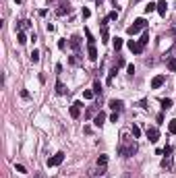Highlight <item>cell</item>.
I'll return each mask as SVG.
<instances>
[{
	"instance_id": "cell-28",
	"label": "cell",
	"mask_w": 176,
	"mask_h": 178,
	"mask_svg": "<svg viewBox=\"0 0 176 178\" xmlns=\"http://www.w3.org/2000/svg\"><path fill=\"white\" fill-rule=\"evenodd\" d=\"M108 19H110V21H116L118 19V11H112L110 15H108Z\"/></svg>"
},
{
	"instance_id": "cell-40",
	"label": "cell",
	"mask_w": 176,
	"mask_h": 178,
	"mask_svg": "<svg viewBox=\"0 0 176 178\" xmlns=\"http://www.w3.org/2000/svg\"><path fill=\"white\" fill-rule=\"evenodd\" d=\"M97 178H100V176H97Z\"/></svg>"
},
{
	"instance_id": "cell-1",
	"label": "cell",
	"mask_w": 176,
	"mask_h": 178,
	"mask_svg": "<svg viewBox=\"0 0 176 178\" xmlns=\"http://www.w3.org/2000/svg\"><path fill=\"white\" fill-rule=\"evenodd\" d=\"M147 27V21L143 19V17H139V19H135V23L129 25V29H127V33L129 35H135V33H139L141 29H145Z\"/></svg>"
},
{
	"instance_id": "cell-19",
	"label": "cell",
	"mask_w": 176,
	"mask_h": 178,
	"mask_svg": "<svg viewBox=\"0 0 176 178\" xmlns=\"http://www.w3.org/2000/svg\"><path fill=\"white\" fill-rule=\"evenodd\" d=\"M56 93H58V95H64V93H66V89H64V85L60 83V81H58V83H56Z\"/></svg>"
},
{
	"instance_id": "cell-30",
	"label": "cell",
	"mask_w": 176,
	"mask_h": 178,
	"mask_svg": "<svg viewBox=\"0 0 176 178\" xmlns=\"http://www.w3.org/2000/svg\"><path fill=\"white\" fill-rule=\"evenodd\" d=\"M114 75H116V69H112V71H110V75H108V83H112V81H114Z\"/></svg>"
},
{
	"instance_id": "cell-16",
	"label": "cell",
	"mask_w": 176,
	"mask_h": 178,
	"mask_svg": "<svg viewBox=\"0 0 176 178\" xmlns=\"http://www.w3.org/2000/svg\"><path fill=\"white\" fill-rule=\"evenodd\" d=\"M168 71H170V72H176V58H170V60H168Z\"/></svg>"
},
{
	"instance_id": "cell-13",
	"label": "cell",
	"mask_w": 176,
	"mask_h": 178,
	"mask_svg": "<svg viewBox=\"0 0 176 178\" xmlns=\"http://www.w3.org/2000/svg\"><path fill=\"white\" fill-rule=\"evenodd\" d=\"M160 104H162V110H170V108H172V99H170V97H164Z\"/></svg>"
},
{
	"instance_id": "cell-26",
	"label": "cell",
	"mask_w": 176,
	"mask_h": 178,
	"mask_svg": "<svg viewBox=\"0 0 176 178\" xmlns=\"http://www.w3.org/2000/svg\"><path fill=\"white\" fill-rule=\"evenodd\" d=\"M122 48V39L120 37H114V50H120Z\"/></svg>"
},
{
	"instance_id": "cell-18",
	"label": "cell",
	"mask_w": 176,
	"mask_h": 178,
	"mask_svg": "<svg viewBox=\"0 0 176 178\" xmlns=\"http://www.w3.org/2000/svg\"><path fill=\"white\" fill-rule=\"evenodd\" d=\"M155 11H157V4H153V2H149V4L145 6V12H147V15H149V12H155Z\"/></svg>"
},
{
	"instance_id": "cell-33",
	"label": "cell",
	"mask_w": 176,
	"mask_h": 178,
	"mask_svg": "<svg viewBox=\"0 0 176 178\" xmlns=\"http://www.w3.org/2000/svg\"><path fill=\"white\" fill-rule=\"evenodd\" d=\"M162 153H164V155H170V153H172V147H170V145H166V147H164V151H162Z\"/></svg>"
},
{
	"instance_id": "cell-12",
	"label": "cell",
	"mask_w": 176,
	"mask_h": 178,
	"mask_svg": "<svg viewBox=\"0 0 176 178\" xmlns=\"http://www.w3.org/2000/svg\"><path fill=\"white\" fill-rule=\"evenodd\" d=\"M108 166V155H100L97 157V168H106Z\"/></svg>"
},
{
	"instance_id": "cell-8",
	"label": "cell",
	"mask_w": 176,
	"mask_h": 178,
	"mask_svg": "<svg viewBox=\"0 0 176 178\" xmlns=\"http://www.w3.org/2000/svg\"><path fill=\"white\" fill-rule=\"evenodd\" d=\"M157 12H160L162 17H166V12H168V2H166V0H160V2H157Z\"/></svg>"
},
{
	"instance_id": "cell-2",
	"label": "cell",
	"mask_w": 176,
	"mask_h": 178,
	"mask_svg": "<svg viewBox=\"0 0 176 178\" xmlns=\"http://www.w3.org/2000/svg\"><path fill=\"white\" fill-rule=\"evenodd\" d=\"M64 162V153L58 151V153H54L52 157H48V168H54V166H60Z\"/></svg>"
},
{
	"instance_id": "cell-34",
	"label": "cell",
	"mask_w": 176,
	"mask_h": 178,
	"mask_svg": "<svg viewBox=\"0 0 176 178\" xmlns=\"http://www.w3.org/2000/svg\"><path fill=\"white\" fill-rule=\"evenodd\" d=\"M58 48H60V50H66V42H64V39H60V42H58Z\"/></svg>"
},
{
	"instance_id": "cell-23",
	"label": "cell",
	"mask_w": 176,
	"mask_h": 178,
	"mask_svg": "<svg viewBox=\"0 0 176 178\" xmlns=\"http://www.w3.org/2000/svg\"><path fill=\"white\" fill-rule=\"evenodd\" d=\"M31 62H33V64H37V62H39V52H37V50H33V52H31Z\"/></svg>"
},
{
	"instance_id": "cell-4",
	"label": "cell",
	"mask_w": 176,
	"mask_h": 178,
	"mask_svg": "<svg viewBox=\"0 0 176 178\" xmlns=\"http://www.w3.org/2000/svg\"><path fill=\"white\" fill-rule=\"evenodd\" d=\"M164 83H166V77H164V75H155V77L151 79V89H160Z\"/></svg>"
},
{
	"instance_id": "cell-29",
	"label": "cell",
	"mask_w": 176,
	"mask_h": 178,
	"mask_svg": "<svg viewBox=\"0 0 176 178\" xmlns=\"http://www.w3.org/2000/svg\"><path fill=\"white\" fill-rule=\"evenodd\" d=\"M93 91H89V89H87V91H83V97H85V99H91V97H93Z\"/></svg>"
},
{
	"instance_id": "cell-5",
	"label": "cell",
	"mask_w": 176,
	"mask_h": 178,
	"mask_svg": "<svg viewBox=\"0 0 176 178\" xmlns=\"http://www.w3.org/2000/svg\"><path fill=\"white\" fill-rule=\"evenodd\" d=\"M81 108H83V104L81 102H75V104H73V106H70V116H73V118H79V116H81Z\"/></svg>"
},
{
	"instance_id": "cell-6",
	"label": "cell",
	"mask_w": 176,
	"mask_h": 178,
	"mask_svg": "<svg viewBox=\"0 0 176 178\" xmlns=\"http://www.w3.org/2000/svg\"><path fill=\"white\" fill-rule=\"evenodd\" d=\"M129 50L135 52V54H141L143 52V46H141L139 42H135V39H129Z\"/></svg>"
},
{
	"instance_id": "cell-24",
	"label": "cell",
	"mask_w": 176,
	"mask_h": 178,
	"mask_svg": "<svg viewBox=\"0 0 176 178\" xmlns=\"http://www.w3.org/2000/svg\"><path fill=\"white\" fill-rule=\"evenodd\" d=\"M168 131H170V135H174V133H176V120H170V124H168Z\"/></svg>"
},
{
	"instance_id": "cell-11",
	"label": "cell",
	"mask_w": 176,
	"mask_h": 178,
	"mask_svg": "<svg viewBox=\"0 0 176 178\" xmlns=\"http://www.w3.org/2000/svg\"><path fill=\"white\" fill-rule=\"evenodd\" d=\"M87 54H89V60H97V50H95V46L87 48Z\"/></svg>"
},
{
	"instance_id": "cell-37",
	"label": "cell",
	"mask_w": 176,
	"mask_h": 178,
	"mask_svg": "<svg viewBox=\"0 0 176 178\" xmlns=\"http://www.w3.org/2000/svg\"><path fill=\"white\" fill-rule=\"evenodd\" d=\"M110 120H112V122H116V120H118V112H114V114L110 116Z\"/></svg>"
},
{
	"instance_id": "cell-35",
	"label": "cell",
	"mask_w": 176,
	"mask_h": 178,
	"mask_svg": "<svg viewBox=\"0 0 176 178\" xmlns=\"http://www.w3.org/2000/svg\"><path fill=\"white\" fill-rule=\"evenodd\" d=\"M120 66H124V58H118L116 60V69H120Z\"/></svg>"
},
{
	"instance_id": "cell-17",
	"label": "cell",
	"mask_w": 176,
	"mask_h": 178,
	"mask_svg": "<svg viewBox=\"0 0 176 178\" xmlns=\"http://www.w3.org/2000/svg\"><path fill=\"white\" fill-rule=\"evenodd\" d=\"M85 35H87V44H89V46H95V39H93V35H91L89 29H85Z\"/></svg>"
},
{
	"instance_id": "cell-22",
	"label": "cell",
	"mask_w": 176,
	"mask_h": 178,
	"mask_svg": "<svg viewBox=\"0 0 176 178\" xmlns=\"http://www.w3.org/2000/svg\"><path fill=\"white\" fill-rule=\"evenodd\" d=\"M162 166H164V168H172V160H170V155H166L164 160H162Z\"/></svg>"
},
{
	"instance_id": "cell-7",
	"label": "cell",
	"mask_w": 176,
	"mask_h": 178,
	"mask_svg": "<svg viewBox=\"0 0 176 178\" xmlns=\"http://www.w3.org/2000/svg\"><path fill=\"white\" fill-rule=\"evenodd\" d=\"M104 122H106V114H104V112H97V114H95V118H93V124L100 129Z\"/></svg>"
},
{
	"instance_id": "cell-36",
	"label": "cell",
	"mask_w": 176,
	"mask_h": 178,
	"mask_svg": "<svg viewBox=\"0 0 176 178\" xmlns=\"http://www.w3.org/2000/svg\"><path fill=\"white\" fill-rule=\"evenodd\" d=\"M127 72H129V75H135V66L129 64V66H127Z\"/></svg>"
},
{
	"instance_id": "cell-15",
	"label": "cell",
	"mask_w": 176,
	"mask_h": 178,
	"mask_svg": "<svg viewBox=\"0 0 176 178\" xmlns=\"http://www.w3.org/2000/svg\"><path fill=\"white\" fill-rule=\"evenodd\" d=\"M139 44L143 48L147 46V44H149V33H147V31H145V33H143V35H141V39H139Z\"/></svg>"
},
{
	"instance_id": "cell-31",
	"label": "cell",
	"mask_w": 176,
	"mask_h": 178,
	"mask_svg": "<svg viewBox=\"0 0 176 178\" xmlns=\"http://www.w3.org/2000/svg\"><path fill=\"white\" fill-rule=\"evenodd\" d=\"M15 168H17V172H21V174H25V172H27L23 164H17V166H15Z\"/></svg>"
},
{
	"instance_id": "cell-21",
	"label": "cell",
	"mask_w": 176,
	"mask_h": 178,
	"mask_svg": "<svg viewBox=\"0 0 176 178\" xmlns=\"http://www.w3.org/2000/svg\"><path fill=\"white\" fill-rule=\"evenodd\" d=\"M17 42H19L21 46H23L25 42H27V37H25V33H23V31H19V33H17Z\"/></svg>"
},
{
	"instance_id": "cell-27",
	"label": "cell",
	"mask_w": 176,
	"mask_h": 178,
	"mask_svg": "<svg viewBox=\"0 0 176 178\" xmlns=\"http://www.w3.org/2000/svg\"><path fill=\"white\" fill-rule=\"evenodd\" d=\"M102 42H108V27H102Z\"/></svg>"
},
{
	"instance_id": "cell-32",
	"label": "cell",
	"mask_w": 176,
	"mask_h": 178,
	"mask_svg": "<svg viewBox=\"0 0 176 178\" xmlns=\"http://www.w3.org/2000/svg\"><path fill=\"white\" fill-rule=\"evenodd\" d=\"M81 15H83V19H87V17L91 15V11H89V8H83V11H81Z\"/></svg>"
},
{
	"instance_id": "cell-38",
	"label": "cell",
	"mask_w": 176,
	"mask_h": 178,
	"mask_svg": "<svg viewBox=\"0 0 176 178\" xmlns=\"http://www.w3.org/2000/svg\"><path fill=\"white\" fill-rule=\"evenodd\" d=\"M35 178H42V174H39V172H35Z\"/></svg>"
},
{
	"instance_id": "cell-3",
	"label": "cell",
	"mask_w": 176,
	"mask_h": 178,
	"mask_svg": "<svg viewBox=\"0 0 176 178\" xmlns=\"http://www.w3.org/2000/svg\"><path fill=\"white\" fill-rule=\"evenodd\" d=\"M145 135H147V139H149L151 143H157V139H160V131H157L155 126H149Z\"/></svg>"
},
{
	"instance_id": "cell-39",
	"label": "cell",
	"mask_w": 176,
	"mask_h": 178,
	"mask_svg": "<svg viewBox=\"0 0 176 178\" xmlns=\"http://www.w3.org/2000/svg\"><path fill=\"white\" fill-rule=\"evenodd\" d=\"M97 2H100V4H102V0H97Z\"/></svg>"
},
{
	"instance_id": "cell-20",
	"label": "cell",
	"mask_w": 176,
	"mask_h": 178,
	"mask_svg": "<svg viewBox=\"0 0 176 178\" xmlns=\"http://www.w3.org/2000/svg\"><path fill=\"white\" fill-rule=\"evenodd\" d=\"M130 133H133V137H135V139L141 137V131H139V126H137V124H133V126H130Z\"/></svg>"
},
{
	"instance_id": "cell-10",
	"label": "cell",
	"mask_w": 176,
	"mask_h": 178,
	"mask_svg": "<svg viewBox=\"0 0 176 178\" xmlns=\"http://www.w3.org/2000/svg\"><path fill=\"white\" fill-rule=\"evenodd\" d=\"M69 12H70V6H69V4H62L60 8H56V15H58V17H64V15H69Z\"/></svg>"
},
{
	"instance_id": "cell-9",
	"label": "cell",
	"mask_w": 176,
	"mask_h": 178,
	"mask_svg": "<svg viewBox=\"0 0 176 178\" xmlns=\"http://www.w3.org/2000/svg\"><path fill=\"white\" fill-rule=\"evenodd\" d=\"M110 108H112L114 112H120V110L124 108V104H122V99H112V102H110Z\"/></svg>"
},
{
	"instance_id": "cell-14",
	"label": "cell",
	"mask_w": 176,
	"mask_h": 178,
	"mask_svg": "<svg viewBox=\"0 0 176 178\" xmlns=\"http://www.w3.org/2000/svg\"><path fill=\"white\" fill-rule=\"evenodd\" d=\"M70 46L75 48V50H79V46H81V39H79V35H73V37H70Z\"/></svg>"
},
{
	"instance_id": "cell-25",
	"label": "cell",
	"mask_w": 176,
	"mask_h": 178,
	"mask_svg": "<svg viewBox=\"0 0 176 178\" xmlns=\"http://www.w3.org/2000/svg\"><path fill=\"white\" fill-rule=\"evenodd\" d=\"M93 93H97V95L102 93V83H100V81H95L93 83Z\"/></svg>"
}]
</instances>
